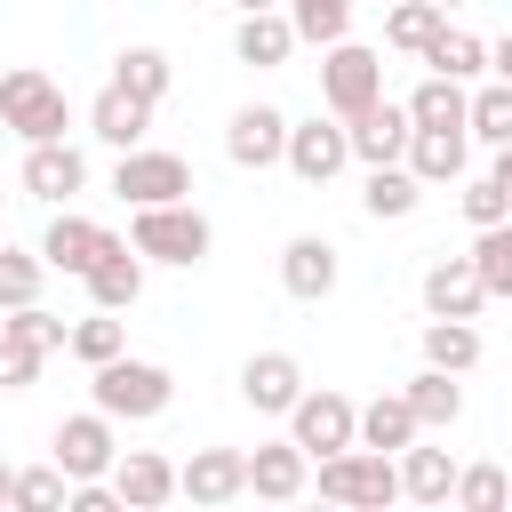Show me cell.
Segmentation results:
<instances>
[{
    "label": "cell",
    "mask_w": 512,
    "mask_h": 512,
    "mask_svg": "<svg viewBox=\"0 0 512 512\" xmlns=\"http://www.w3.org/2000/svg\"><path fill=\"white\" fill-rule=\"evenodd\" d=\"M88 400H96L112 424H152V416H168V400H176V376H168L160 360L112 352V360H96V368H88Z\"/></svg>",
    "instance_id": "obj_1"
},
{
    "label": "cell",
    "mask_w": 512,
    "mask_h": 512,
    "mask_svg": "<svg viewBox=\"0 0 512 512\" xmlns=\"http://www.w3.org/2000/svg\"><path fill=\"white\" fill-rule=\"evenodd\" d=\"M128 248L144 256V264H200L208 248H216V224L192 208V200H160V208H136L128 216Z\"/></svg>",
    "instance_id": "obj_2"
},
{
    "label": "cell",
    "mask_w": 512,
    "mask_h": 512,
    "mask_svg": "<svg viewBox=\"0 0 512 512\" xmlns=\"http://www.w3.org/2000/svg\"><path fill=\"white\" fill-rule=\"evenodd\" d=\"M312 488L328 496V504H352V512H384V504H400V464L384 456V448H336V456H320V472H312Z\"/></svg>",
    "instance_id": "obj_3"
},
{
    "label": "cell",
    "mask_w": 512,
    "mask_h": 512,
    "mask_svg": "<svg viewBox=\"0 0 512 512\" xmlns=\"http://www.w3.org/2000/svg\"><path fill=\"white\" fill-rule=\"evenodd\" d=\"M64 120H72V104H64V80H48L40 64H16V72H0V128H8V136H24V144H48V136H64Z\"/></svg>",
    "instance_id": "obj_4"
},
{
    "label": "cell",
    "mask_w": 512,
    "mask_h": 512,
    "mask_svg": "<svg viewBox=\"0 0 512 512\" xmlns=\"http://www.w3.org/2000/svg\"><path fill=\"white\" fill-rule=\"evenodd\" d=\"M112 192L128 208H160V200H192V160L168 144H128L112 160Z\"/></svg>",
    "instance_id": "obj_5"
},
{
    "label": "cell",
    "mask_w": 512,
    "mask_h": 512,
    "mask_svg": "<svg viewBox=\"0 0 512 512\" xmlns=\"http://www.w3.org/2000/svg\"><path fill=\"white\" fill-rule=\"evenodd\" d=\"M376 96H384V56H376V48H360L352 32H344V40H328V48H320V104H328L336 120H352V112H360V104H376Z\"/></svg>",
    "instance_id": "obj_6"
},
{
    "label": "cell",
    "mask_w": 512,
    "mask_h": 512,
    "mask_svg": "<svg viewBox=\"0 0 512 512\" xmlns=\"http://www.w3.org/2000/svg\"><path fill=\"white\" fill-rule=\"evenodd\" d=\"M288 440H296L312 464L336 456V448H352V440H360V400H344V392H328V384H304L296 408H288Z\"/></svg>",
    "instance_id": "obj_7"
},
{
    "label": "cell",
    "mask_w": 512,
    "mask_h": 512,
    "mask_svg": "<svg viewBox=\"0 0 512 512\" xmlns=\"http://www.w3.org/2000/svg\"><path fill=\"white\" fill-rule=\"evenodd\" d=\"M280 168L296 176V184H336L344 168H352V136H344V120L328 112H312V120H288V152H280Z\"/></svg>",
    "instance_id": "obj_8"
},
{
    "label": "cell",
    "mask_w": 512,
    "mask_h": 512,
    "mask_svg": "<svg viewBox=\"0 0 512 512\" xmlns=\"http://www.w3.org/2000/svg\"><path fill=\"white\" fill-rule=\"evenodd\" d=\"M48 456L64 464V480H104V472H112V456H120V432H112V416L88 400L80 416H64V424H56Z\"/></svg>",
    "instance_id": "obj_9"
},
{
    "label": "cell",
    "mask_w": 512,
    "mask_h": 512,
    "mask_svg": "<svg viewBox=\"0 0 512 512\" xmlns=\"http://www.w3.org/2000/svg\"><path fill=\"white\" fill-rule=\"evenodd\" d=\"M280 152H288V112L280 104H240L232 120H224V160L232 168H280Z\"/></svg>",
    "instance_id": "obj_10"
},
{
    "label": "cell",
    "mask_w": 512,
    "mask_h": 512,
    "mask_svg": "<svg viewBox=\"0 0 512 512\" xmlns=\"http://www.w3.org/2000/svg\"><path fill=\"white\" fill-rule=\"evenodd\" d=\"M24 192L48 200V208H72V192H88V152L48 136V144H24Z\"/></svg>",
    "instance_id": "obj_11"
},
{
    "label": "cell",
    "mask_w": 512,
    "mask_h": 512,
    "mask_svg": "<svg viewBox=\"0 0 512 512\" xmlns=\"http://www.w3.org/2000/svg\"><path fill=\"white\" fill-rule=\"evenodd\" d=\"M336 280H344V256H336V240H328V232H296V240L280 248V288H288L296 304L336 296Z\"/></svg>",
    "instance_id": "obj_12"
},
{
    "label": "cell",
    "mask_w": 512,
    "mask_h": 512,
    "mask_svg": "<svg viewBox=\"0 0 512 512\" xmlns=\"http://www.w3.org/2000/svg\"><path fill=\"white\" fill-rule=\"evenodd\" d=\"M176 496H192V504H232V496H248V448H192V456L176 464Z\"/></svg>",
    "instance_id": "obj_13"
},
{
    "label": "cell",
    "mask_w": 512,
    "mask_h": 512,
    "mask_svg": "<svg viewBox=\"0 0 512 512\" xmlns=\"http://www.w3.org/2000/svg\"><path fill=\"white\" fill-rule=\"evenodd\" d=\"M408 104H392V96H376V104H360L352 120H344V136H352V160L360 168H384V160H400L408 152Z\"/></svg>",
    "instance_id": "obj_14"
},
{
    "label": "cell",
    "mask_w": 512,
    "mask_h": 512,
    "mask_svg": "<svg viewBox=\"0 0 512 512\" xmlns=\"http://www.w3.org/2000/svg\"><path fill=\"white\" fill-rule=\"evenodd\" d=\"M296 392H304V360H296V352H248V360H240V400H248L256 416H288Z\"/></svg>",
    "instance_id": "obj_15"
},
{
    "label": "cell",
    "mask_w": 512,
    "mask_h": 512,
    "mask_svg": "<svg viewBox=\"0 0 512 512\" xmlns=\"http://www.w3.org/2000/svg\"><path fill=\"white\" fill-rule=\"evenodd\" d=\"M408 168H416V184L432 192V184H464V168H472V128H408V152H400Z\"/></svg>",
    "instance_id": "obj_16"
},
{
    "label": "cell",
    "mask_w": 512,
    "mask_h": 512,
    "mask_svg": "<svg viewBox=\"0 0 512 512\" xmlns=\"http://www.w3.org/2000/svg\"><path fill=\"white\" fill-rule=\"evenodd\" d=\"M480 304H488V288H480L472 256H432L424 264V312L432 320H480Z\"/></svg>",
    "instance_id": "obj_17"
},
{
    "label": "cell",
    "mask_w": 512,
    "mask_h": 512,
    "mask_svg": "<svg viewBox=\"0 0 512 512\" xmlns=\"http://www.w3.org/2000/svg\"><path fill=\"white\" fill-rule=\"evenodd\" d=\"M312 488V456L296 448V440H264V448H248V496H264V504H296Z\"/></svg>",
    "instance_id": "obj_18"
},
{
    "label": "cell",
    "mask_w": 512,
    "mask_h": 512,
    "mask_svg": "<svg viewBox=\"0 0 512 512\" xmlns=\"http://www.w3.org/2000/svg\"><path fill=\"white\" fill-rule=\"evenodd\" d=\"M296 48H304V40H296L288 8H240V24H232V56H240V64L272 72V64H288Z\"/></svg>",
    "instance_id": "obj_19"
},
{
    "label": "cell",
    "mask_w": 512,
    "mask_h": 512,
    "mask_svg": "<svg viewBox=\"0 0 512 512\" xmlns=\"http://www.w3.org/2000/svg\"><path fill=\"white\" fill-rule=\"evenodd\" d=\"M104 240H112V224H96V216H72V208H56V216H48V232H40V264H48V272H72V280H80V272L96 264V248H104Z\"/></svg>",
    "instance_id": "obj_20"
},
{
    "label": "cell",
    "mask_w": 512,
    "mask_h": 512,
    "mask_svg": "<svg viewBox=\"0 0 512 512\" xmlns=\"http://www.w3.org/2000/svg\"><path fill=\"white\" fill-rule=\"evenodd\" d=\"M80 288H88V296H96L104 312H128V304L144 296V256H136V248H128L120 232H112V240L96 248V264L80 272Z\"/></svg>",
    "instance_id": "obj_21"
},
{
    "label": "cell",
    "mask_w": 512,
    "mask_h": 512,
    "mask_svg": "<svg viewBox=\"0 0 512 512\" xmlns=\"http://www.w3.org/2000/svg\"><path fill=\"white\" fill-rule=\"evenodd\" d=\"M112 488H120L128 512H160V504L176 496V464H168L160 448H120V456H112Z\"/></svg>",
    "instance_id": "obj_22"
},
{
    "label": "cell",
    "mask_w": 512,
    "mask_h": 512,
    "mask_svg": "<svg viewBox=\"0 0 512 512\" xmlns=\"http://www.w3.org/2000/svg\"><path fill=\"white\" fill-rule=\"evenodd\" d=\"M144 128H152V104L104 80V88H96V104H88V136H96V144H112V152H128V144H144Z\"/></svg>",
    "instance_id": "obj_23"
},
{
    "label": "cell",
    "mask_w": 512,
    "mask_h": 512,
    "mask_svg": "<svg viewBox=\"0 0 512 512\" xmlns=\"http://www.w3.org/2000/svg\"><path fill=\"white\" fill-rule=\"evenodd\" d=\"M360 208H368L376 224H400V216H416V208H424V184H416V168H408V160H384V168H368V184H360Z\"/></svg>",
    "instance_id": "obj_24"
},
{
    "label": "cell",
    "mask_w": 512,
    "mask_h": 512,
    "mask_svg": "<svg viewBox=\"0 0 512 512\" xmlns=\"http://www.w3.org/2000/svg\"><path fill=\"white\" fill-rule=\"evenodd\" d=\"M400 392H408V408H416V424H424V432H448V424L464 416V384H456L448 368H432V360H424Z\"/></svg>",
    "instance_id": "obj_25"
},
{
    "label": "cell",
    "mask_w": 512,
    "mask_h": 512,
    "mask_svg": "<svg viewBox=\"0 0 512 512\" xmlns=\"http://www.w3.org/2000/svg\"><path fill=\"white\" fill-rule=\"evenodd\" d=\"M408 440H424V424H416L408 392H376V400L360 408V448H384V456H400Z\"/></svg>",
    "instance_id": "obj_26"
},
{
    "label": "cell",
    "mask_w": 512,
    "mask_h": 512,
    "mask_svg": "<svg viewBox=\"0 0 512 512\" xmlns=\"http://www.w3.org/2000/svg\"><path fill=\"white\" fill-rule=\"evenodd\" d=\"M392 464H400V496L408 504H448V488H456V456L448 448H416L408 440Z\"/></svg>",
    "instance_id": "obj_27"
},
{
    "label": "cell",
    "mask_w": 512,
    "mask_h": 512,
    "mask_svg": "<svg viewBox=\"0 0 512 512\" xmlns=\"http://www.w3.org/2000/svg\"><path fill=\"white\" fill-rule=\"evenodd\" d=\"M112 88H128V96H144V104L160 112L168 88H176V64H168L160 48H120V56H112Z\"/></svg>",
    "instance_id": "obj_28"
},
{
    "label": "cell",
    "mask_w": 512,
    "mask_h": 512,
    "mask_svg": "<svg viewBox=\"0 0 512 512\" xmlns=\"http://www.w3.org/2000/svg\"><path fill=\"white\" fill-rule=\"evenodd\" d=\"M424 64L472 88V80L488 72V40H480V32H464V24H440V32H432V48H424Z\"/></svg>",
    "instance_id": "obj_29"
},
{
    "label": "cell",
    "mask_w": 512,
    "mask_h": 512,
    "mask_svg": "<svg viewBox=\"0 0 512 512\" xmlns=\"http://www.w3.org/2000/svg\"><path fill=\"white\" fill-rule=\"evenodd\" d=\"M464 80H448V72H424L416 88H408V120L416 128H464Z\"/></svg>",
    "instance_id": "obj_30"
},
{
    "label": "cell",
    "mask_w": 512,
    "mask_h": 512,
    "mask_svg": "<svg viewBox=\"0 0 512 512\" xmlns=\"http://www.w3.org/2000/svg\"><path fill=\"white\" fill-rule=\"evenodd\" d=\"M464 128H472V144H512V80H480L472 96H464Z\"/></svg>",
    "instance_id": "obj_31"
},
{
    "label": "cell",
    "mask_w": 512,
    "mask_h": 512,
    "mask_svg": "<svg viewBox=\"0 0 512 512\" xmlns=\"http://www.w3.org/2000/svg\"><path fill=\"white\" fill-rule=\"evenodd\" d=\"M64 352L80 360V368H96V360H112V352H128V328H120V312H88V320H72L64 328Z\"/></svg>",
    "instance_id": "obj_32"
},
{
    "label": "cell",
    "mask_w": 512,
    "mask_h": 512,
    "mask_svg": "<svg viewBox=\"0 0 512 512\" xmlns=\"http://www.w3.org/2000/svg\"><path fill=\"white\" fill-rule=\"evenodd\" d=\"M424 360L448 368V376L480 368V328H472V320H424Z\"/></svg>",
    "instance_id": "obj_33"
},
{
    "label": "cell",
    "mask_w": 512,
    "mask_h": 512,
    "mask_svg": "<svg viewBox=\"0 0 512 512\" xmlns=\"http://www.w3.org/2000/svg\"><path fill=\"white\" fill-rule=\"evenodd\" d=\"M440 24H448V8H440V0H400V8L384 16V48H400V56H424Z\"/></svg>",
    "instance_id": "obj_34"
},
{
    "label": "cell",
    "mask_w": 512,
    "mask_h": 512,
    "mask_svg": "<svg viewBox=\"0 0 512 512\" xmlns=\"http://www.w3.org/2000/svg\"><path fill=\"white\" fill-rule=\"evenodd\" d=\"M448 504H456V512H504V504H512V480H504V464H456V488H448Z\"/></svg>",
    "instance_id": "obj_35"
},
{
    "label": "cell",
    "mask_w": 512,
    "mask_h": 512,
    "mask_svg": "<svg viewBox=\"0 0 512 512\" xmlns=\"http://www.w3.org/2000/svg\"><path fill=\"white\" fill-rule=\"evenodd\" d=\"M472 272H480V288H488V296H512V216L472 232Z\"/></svg>",
    "instance_id": "obj_36"
},
{
    "label": "cell",
    "mask_w": 512,
    "mask_h": 512,
    "mask_svg": "<svg viewBox=\"0 0 512 512\" xmlns=\"http://www.w3.org/2000/svg\"><path fill=\"white\" fill-rule=\"evenodd\" d=\"M64 488H72V480H64V464L48 456V464H24V472L8 480V504H16V512H64Z\"/></svg>",
    "instance_id": "obj_37"
},
{
    "label": "cell",
    "mask_w": 512,
    "mask_h": 512,
    "mask_svg": "<svg viewBox=\"0 0 512 512\" xmlns=\"http://www.w3.org/2000/svg\"><path fill=\"white\" fill-rule=\"evenodd\" d=\"M280 8H288L296 40H312V48H328V40L352 32V0H280Z\"/></svg>",
    "instance_id": "obj_38"
},
{
    "label": "cell",
    "mask_w": 512,
    "mask_h": 512,
    "mask_svg": "<svg viewBox=\"0 0 512 512\" xmlns=\"http://www.w3.org/2000/svg\"><path fill=\"white\" fill-rule=\"evenodd\" d=\"M40 280H48L40 248H0V312H16V304H40Z\"/></svg>",
    "instance_id": "obj_39"
},
{
    "label": "cell",
    "mask_w": 512,
    "mask_h": 512,
    "mask_svg": "<svg viewBox=\"0 0 512 512\" xmlns=\"http://www.w3.org/2000/svg\"><path fill=\"white\" fill-rule=\"evenodd\" d=\"M0 336H16V344H40V352H64V320H56V312H40V304H16V312H0Z\"/></svg>",
    "instance_id": "obj_40"
},
{
    "label": "cell",
    "mask_w": 512,
    "mask_h": 512,
    "mask_svg": "<svg viewBox=\"0 0 512 512\" xmlns=\"http://www.w3.org/2000/svg\"><path fill=\"white\" fill-rule=\"evenodd\" d=\"M504 216H512V192L496 176H464V224L480 232V224H504Z\"/></svg>",
    "instance_id": "obj_41"
},
{
    "label": "cell",
    "mask_w": 512,
    "mask_h": 512,
    "mask_svg": "<svg viewBox=\"0 0 512 512\" xmlns=\"http://www.w3.org/2000/svg\"><path fill=\"white\" fill-rule=\"evenodd\" d=\"M40 344H16V336H0V392H32L40 384Z\"/></svg>",
    "instance_id": "obj_42"
},
{
    "label": "cell",
    "mask_w": 512,
    "mask_h": 512,
    "mask_svg": "<svg viewBox=\"0 0 512 512\" xmlns=\"http://www.w3.org/2000/svg\"><path fill=\"white\" fill-rule=\"evenodd\" d=\"M64 512H128V504H120V488H112V472H104V480H72V488H64Z\"/></svg>",
    "instance_id": "obj_43"
},
{
    "label": "cell",
    "mask_w": 512,
    "mask_h": 512,
    "mask_svg": "<svg viewBox=\"0 0 512 512\" xmlns=\"http://www.w3.org/2000/svg\"><path fill=\"white\" fill-rule=\"evenodd\" d=\"M488 72H496V80H512V32H504V40H488Z\"/></svg>",
    "instance_id": "obj_44"
},
{
    "label": "cell",
    "mask_w": 512,
    "mask_h": 512,
    "mask_svg": "<svg viewBox=\"0 0 512 512\" xmlns=\"http://www.w3.org/2000/svg\"><path fill=\"white\" fill-rule=\"evenodd\" d=\"M488 176H496V184L512 192V144H496V168H488Z\"/></svg>",
    "instance_id": "obj_45"
},
{
    "label": "cell",
    "mask_w": 512,
    "mask_h": 512,
    "mask_svg": "<svg viewBox=\"0 0 512 512\" xmlns=\"http://www.w3.org/2000/svg\"><path fill=\"white\" fill-rule=\"evenodd\" d=\"M8 480H16V472H8V464H0V504H8Z\"/></svg>",
    "instance_id": "obj_46"
},
{
    "label": "cell",
    "mask_w": 512,
    "mask_h": 512,
    "mask_svg": "<svg viewBox=\"0 0 512 512\" xmlns=\"http://www.w3.org/2000/svg\"><path fill=\"white\" fill-rule=\"evenodd\" d=\"M232 8H280V0H232Z\"/></svg>",
    "instance_id": "obj_47"
},
{
    "label": "cell",
    "mask_w": 512,
    "mask_h": 512,
    "mask_svg": "<svg viewBox=\"0 0 512 512\" xmlns=\"http://www.w3.org/2000/svg\"><path fill=\"white\" fill-rule=\"evenodd\" d=\"M440 8H464V0H440Z\"/></svg>",
    "instance_id": "obj_48"
},
{
    "label": "cell",
    "mask_w": 512,
    "mask_h": 512,
    "mask_svg": "<svg viewBox=\"0 0 512 512\" xmlns=\"http://www.w3.org/2000/svg\"><path fill=\"white\" fill-rule=\"evenodd\" d=\"M0 200H8V192H0Z\"/></svg>",
    "instance_id": "obj_49"
}]
</instances>
